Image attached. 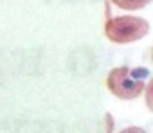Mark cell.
<instances>
[{
	"label": "cell",
	"mask_w": 153,
	"mask_h": 133,
	"mask_svg": "<svg viewBox=\"0 0 153 133\" xmlns=\"http://www.w3.org/2000/svg\"><path fill=\"white\" fill-rule=\"evenodd\" d=\"M149 33V24L139 16H115L105 24V34L110 41L124 45L144 38Z\"/></svg>",
	"instance_id": "cell-1"
},
{
	"label": "cell",
	"mask_w": 153,
	"mask_h": 133,
	"mask_svg": "<svg viewBox=\"0 0 153 133\" xmlns=\"http://www.w3.org/2000/svg\"><path fill=\"white\" fill-rule=\"evenodd\" d=\"M106 86L115 97H119L123 101H130V99H135L142 94L144 81L133 74V69L117 66V69H112L108 72Z\"/></svg>",
	"instance_id": "cell-2"
},
{
	"label": "cell",
	"mask_w": 153,
	"mask_h": 133,
	"mask_svg": "<svg viewBox=\"0 0 153 133\" xmlns=\"http://www.w3.org/2000/svg\"><path fill=\"white\" fill-rule=\"evenodd\" d=\"M112 2L121 7V9H126V11H137V9H142L146 7L151 0H112Z\"/></svg>",
	"instance_id": "cell-3"
},
{
	"label": "cell",
	"mask_w": 153,
	"mask_h": 133,
	"mask_svg": "<svg viewBox=\"0 0 153 133\" xmlns=\"http://www.w3.org/2000/svg\"><path fill=\"white\" fill-rule=\"evenodd\" d=\"M146 106H148L149 112H153V78L146 85Z\"/></svg>",
	"instance_id": "cell-4"
},
{
	"label": "cell",
	"mask_w": 153,
	"mask_h": 133,
	"mask_svg": "<svg viewBox=\"0 0 153 133\" xmlns=\"http://www.w3.org/2000/svg\"><path fill=\"white\" fill-rule=\"evenodd\" d=\"M114 131V119L110 113H105V133H112Z\"/></svg>",
	"instance_id": "cell-5"
},
{
	"label": "cell",
	"mask_w": 153,
	"mask_h": 133,
	"mask_svg": "<svg viewBox=\"0 0 153 133\" xmlns=\"http://www.w3.org/2000/svg\"><path fill=\"white\" fill-rule=\"evenodd\" d=\"M119 133H144V129L139 128V126H131V128H124V129L119 131Z\"/></svg>",
	"instance_id": "cell-6"
},
{
	"label": "cell",
	"mask_w": 153,
	"mask_h": 133,
	"mask_svg": "<svg viewBox=\"0 0 153 133\" xmlns=\"http://www.w3.org/2000/svg\"><path fill=\"white\" fill-rule=\"evenodd\" d=\"M151 59H153V50H151Z\"/></svg>",
	"instance_id": "cell-7"
}]
</instances>
